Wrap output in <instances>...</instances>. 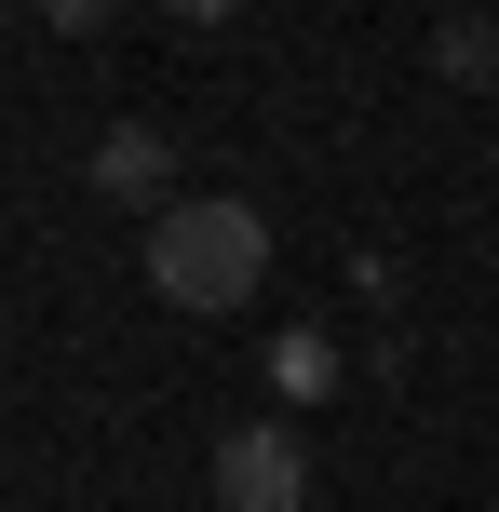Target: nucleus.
<instances>
[{
    "label": "nucleus",
    "mask_w": 499,
    "mask_h": 512,
    "mask_svg": "<svg viewBox=\"0 0 499 512\" xmlns=\"http://www.w3.org/2000/svg\"><path fill=\"white\" fill-rule=\"evenodd\" d=\"M162 14H189V27H230V14H243V0H162Z\"/></svg>",
    "instance_id": "7"
},
{
    "label": "nucleus",
    "mask_w": 499,
    "mask_h": 512,
    "mask_svg": "<svg viewBox=\"0 0 499 512\" xmlns=\"http://www.w3.org/2000/svg\"><path fill=\"white\" fill-rule=\"evenodd\" d=\"M432 68H446L459 95H486L499 81V14H432Z\"/></svg>",
    "instance_id": "4"
},
{
    "label": "nucleus",
    "mask_w": 499,
    "mask_h": 512,
    "mask_svg": "<svg viewBox=\"0 0 499 512\" xmlns=\"http://www.w3.org/2000/svg\"><path fill=\"white\" fill-rule=\"evenodd\" d=\"M108 14H122V0H41V27H68V41H81V27H108Z\"/></svg>",
    "instance_id": "6"
},
{
    "label": "nucleus",
    "mask_w": 499,
    "mask_h": 512,
    "mask_svg": "<svg viewBox=\"0 0 499 512\" xmlns=\"http://www.w3.org/2000/svg\"><path fill=\"white\" fill-rule=\"evenodd\" d=\"M216 512H311V445H297L284 418L216 432Z\"/></svg>",
    "instance_id": "2"
},
{
    "label": "nucleus",
    "mask_w": 499,
    "mask_h": 512,
    "mask_svg": "<svg viewBox=\"0 0 499 512\" xmlns=\"http://www.w3.org/2000/svg\"><path fill=\"white\" fill-rule=\"evenodd\" d=\"M270 283V216L243 189H189V203L149 216V297L176 310H243Z\"/></svg>",
    "instance_id": "1"
},
{
    "label": "nucleus",
    "mask_w": 499,
    "mask_h": 512,
    "mask_svg": "<svg viewBox=\"0 0 499 512\" xmlns=\"http://www.w3.org/2000/svg\"><path fill=\"white\" fill-rule=\"evenodd\" d=\"M162 176H176V149H162L149 122H108L95 135V189H108V203H162Z\"/></svg>",
    "instance_id": "3"
},
{
    "label": "nucleus",
    "mask_w": 499,
    "mask_h": 512,
    "mask_svg": "<svg viewBox=\"0 0 499 512\" xmlns=\"http://www.w3.org/2000/svg\"><path fill=\"white\" fill-rule=\"evenodd\" d=\"M270 378H284V391H324V378H338V351H324V337H284V351H270Z\"/></svg>",
    "instance_id": "5"
}]
</instances>
